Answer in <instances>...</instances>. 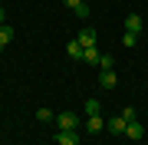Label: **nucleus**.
<instances>
[{
    "label": "nucleus",
    "instance_id": "dca6fc26",
    "mask_svg": "<svg viewBox=\"0 0 148 145\" xmlns=\"http://www.w3.org/2000/svg\"><path fill=\"white\" fill-rule=\"evenodd\" d=\"M63 3H66V7H69V10H73V13H76V10H79V7H82V0H63Z\"/></svg>",
    "mask_w": 148,
    "mask_h": 145
},
{
    "label": "nucleus",
    "instance_id": "4468645a",
    "mask_svg": "<svg viewBox=\"0 0 148 145\" xmlns=\"http://www.w3.org/2000/svg\"><path fill=\"white\" fill-rule=\"evenodd\" d=\"M36 119H40V122H56V115L49 112V109H40V112H36Z\"/></svg>",
    "mask_w": 148,
    "mask_h": 145
},
{
    "label": "nucleus",
    "instance_id": "f3484780",
    "mask_svg": "<svg viewBox=\"0 0 148 145\" xmlns=\"http://www.w3.org/2000/svg\"><path fill=\"white\" fill-rule=\"evenodd\" d=\"M3 20H7V13H3V7H0V27H3Z\"/></svg>",
    "mask_w": 148,
    "mask_h": 145
},
{
    "label": "nucleus",
    "instance_id": "0eeeda50",
    "mask_svg": "<svg viewBox=\"0 0 148 145\" xmlns=\"http://www.w3.org/2000/svg\"><path fill=\"white\" fill-rule=\"evenodd\" d=\"M99 59H102V53H99V49H95V46H86V49H82V63L95 66V63H99Z\"/></svg>",
    "mask_w": 148,
    "mask_h": 145
},
{
    "label": "nucleus",
    "instance_id": "ddd939ff",
    "mask_svg": "<svg viewBox=\"0 0 148 145\" xmlns=\"http://www.w3.org/2000/svg\"><path fill=\"white\" fill-rule=\"evenodd\" d=\"M138 43V33H128L125 30V36H122V46H135Z\"/></svg>",
    "mask_w": 148,
    "mask_h": 145
},
{
    "label": "nucleus",
    "instance_id": "9d476101",
    "mask_svg": "<svg viewBox=\"0 0 148 145\" xmlns=\"http://www.w3.org/2000/svg\"><path fill=\"white\" fill-rule=\"evenodd\" d=\"M10 40H13V27H7V23H3V27H0V49L10 46Z\"/></svg>",
    "mask_w": 148,
    "mask_h": 145
},
{
    "label": "nucleus",
    "instance_id": "20e7f679",
    "mask_svg": "<svg viewBox=\"0 0 148 145\" xmlns=\"http://www.w3.org/2000/svg\"><path fill=\"white\" fill-rule=\"evenodd\" d=\"M76 40L82 43V49H86V46H95V30H92V27H82V30H79V36H76Z\"/></svg>",
    "mask_w": 148,
    "mask_h": 145
},
{
    "label": "nucleus",
    "instance_id": "1a4fd4ad",
    "mask_svg": "<svg viewBox=\"0 0 148 145\" xmlns=\"http://www.w3.org/2000/svg\"><path fill=\"white\" fill-rule=\"evenodd\" d=\"M99 86L102 89H112V86H115V73H112V69H102L99 73Z\"/></svg>",
    "mask_w": 148,
    "mask_h": 145
},
{
    "label": "nucleus",
    "instance_id": "7ed1b4c3",
    "mask_svg": "<svg viewBox=\"0 0 148 145\" xmlns=\"http://www.w3.org/2000/svg\"><path fill=\"white\" fill-rule=\"evenodd\" d=\"M125 135H128V139H132V142H138V139H142V135H145V125H142V122H138V119H135V122H128V125H125Z\"/></svg>",
    "mask_w": 148,
    "mask_h": 145
},
{
    "label": "nucleus",
    "instance_id": "f8f14e48",
    "mask_svg": "<svg viewBox=\"0 0 148 145\" xmlns=\"http://www.w3.org/2000/svg\"><path fill=\"white\" fill-rule=\"evenodd\" d=\"M99 99H86V115H99Z\"/></svg>",
    "mask_w": 148,
    "mask_h": 145
},
{
    "label": "nucleus",
    "instance_id": "2eb2a0df",
    "mask_svg": "<svg viewBox=\"0 0 148 145\" xmlns=\"http://www.w3.org/2000/svg\"><path fill=\"white\" fill-rule=\"evenodd\" d=\"M122 119H125V122H135V109H132V106L122 109Z\"/></svg>",
    "mask_w": 148,
    "mask_h": 145
},
{
    "label": "nucleus",
    "instance_id": "6e6552de",
    "mask_svg": "<svg viewBox=\"0 0 148 145\" xmlns=\"http://www.w3.org/2000/svg\"><path fill=\"white\" fill-rule=\"evenodd\" d=\"M56 142H59V145H79V135H76V132H63V129H59V132H56Z\"/></svg>",
    "mask_w": 148,
    "mask_h": 145
},
{
    "label": "nucleus",
    "instance_id": "f03ea898",
    "mask_svg": "<svg viewBox=\"0 0 148 145\" xmlns=\"http://www.w3.org/2000/svg\"><path fill=\"white\" fill-rule=\"evenodd\" d=\"M142 27H145V20H142L138 13H128V16H125V30H128V33H142Z\"/></svg>",
    "mask_w": 148,
    "mask_h": 145
},
{
    "label": "nucleus",
    "instance_id": "39448f33",
    "mask_svg": "<svg viewBox=\"0 0 148 145\" xmlns=\"http://www.w3.org/2000/svg\"><path fill=\"white\" fill-rule=\"evenodd\" d=\"M125 125H128L125 119L115 115V119H109V122H106V129H109V132H115V135H125Z\"/></svg>",
    "mask_w": 148,
    "mask_h": 145
},
{
    "label": "nucleus",
    "instance_id": "9b49d317",
    "mask_svg": "<svg viewBox=\"0 0 148 145\" xmlns=\"http://www.w3.org/2000/svg\"><path fill=\"white\" fill-rule=\"evenodd\" d=\"M66 53H69V59H82V43H79V40H69Z\"/></svg>",
    "mask_w": 148,
    "mask_h": 145
},
{
    "label": "nucleus",
    "instance_id": "f257e3e1",
    "mask_svg": "<svg viewBox=\"0 0 148 145\" xmlns=\"http://www.w3.org/2000/svg\"><path fill=\"white\" fill-rule=\"evenodd\" d=\"M56 125H59L63 132H76V125H79V115H76V112H59V115H56Z\"/></svg>",
    "mask_w": 148,
    "mask_h": 145
},
{
    "label": "nucleus",
    "instance_id": "423d86ee",
    "mask_svg": "<svg viewBox=\"0 0 148 145\" xmlns=\"http://www.w3.org/2000/svg\"><path fill=\"white\" fill-rule=\"evenodd\" d=\"M102 129H106V122H102V115H89V119H86V132H102Z\"/></svg>",
    "mask_w": 148,
    "mask_h": 145
}]
</instances>
